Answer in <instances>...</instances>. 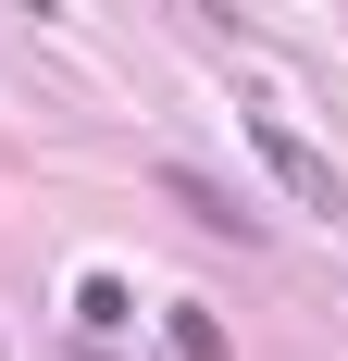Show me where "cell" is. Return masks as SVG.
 Segmentation results:
<instances>
[{"label":"cell","instance_id":"obj_1","mask_svg":"<svg viewBox=\"0 0 348 361\" xmlns=\"http://www.w3.org/2000/svg\"><path fill=\"white\" fill-rule=\"evenodd\" d=\"M249 149L274 162V187H286V200H299L311 224H348V175L323 162L311 137H299V125H286V112H249Z\"/></svg>","mask_w":348,"mask_h":361},{"label":"cell","instance_id":"obj_2","mask_svg":"<svg viewBox=\"0 0 348 361\" xmlns=\"http://www.w3.org/2000/svg\"><path fill=\"white\" fill-rule=\"evenodd\" d=\"M75 336H87V349L125 336V287H112V274H75Z\"/></svg>","mask_w":348,"mask_h":361},{"label":"cell","instance_id":"obj_3","mask_svg":"<svg viewBox=\"0 0 348 361\" xmlns=\"http://www.w3.org/2000/svg\"><path fill=\"white\" fill-rule=\"evenodd\" d=\"M174 361H224V324L211 312H174Z\"/></svg>","mask_w":348,"mask_h":361}]
</instances>
